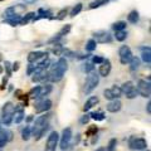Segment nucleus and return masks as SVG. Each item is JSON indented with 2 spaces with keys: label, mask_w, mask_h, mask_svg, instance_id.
Returning a JSON list of instances; mask_svg holds the SVG:
<instances>
[{
  "label": "nucleus",
  "mask_w": 151,
  "mask_h": 151,
  "mask_svg": "<svg viewBox=\"0 0 151 151\" xmlns=\"http://www.w3.org/2000/svg\"><path fill=\"white\" fill-rule=\"evenodd\" d=\"M50 113H45L39 117H37L34 121V126L32 127V136H34L35 141H39L49 130V120H50Z\"/></svg>",
  "instance_id": "obj_1"
},
{
  "label": "nucleus",
  "mask_w": 151,
  "mask_h": 151,
  "mask_svg": "<svg viewBox=\"0 0 151 151\" xmlns=\"http://www.w3.org/2000/svg\"><path fill=\"white\" fill-rule=\"evenodd\" d=\"M68 70V63L65 60L64 57L59 58L57 60V63H52L49 67V72H48V81L50 82H59L63 78L64 73Z\"/></svg>",
  "instance_id": "obj_2"
},
{
  "label": "nucleus",
  "mask_w": 151,
  "mask_h": 151,
  "mask_svg": "<svg viewBox=\"0 0 151 151\" xmlns=\"http://www.w3.org/2000/svg\"><path fill=\"white\" fill-rule=\"evenodd\" d=\"M98 83H100V74L96 73L94 70H92L91 73H88L86 81H84V88H83L84 93L86 94L92 93L94 89H96V87L98 86Z\"/></svg>",
  "instance_id": "obj_3"
},
{
  "label": "nucleus",
  "mask_w": 151,
  "mask_h": 151,
  "mask_svg": "<svg viewBox=\"0 0 151 151\" xmlns=\"http://www.w3.org/2000/svg\"><path fill=\"white\" fill-rule=\"evenodd\" d=\"M14 111H15V106L12 102H6L3 106L1 110V121L5 126H10L13 122V116H14Z\"/></svg>",
  "instance_id": "obj_4"
},
{
  "label": "nucleus",
  "mask_w": 151,
  "mask_h": 151,
  "mask_svg": "<svg viewBox=\"0 0 151 151\" xmlns=\"http://www.w3.org/2000/svg\"><path fill=\"white\" fill-rule=\"evenodd\" d=\"M72 137H73V132L70 127H67L62 131V136H60V144H59V147L62 151H65L69 149L70 142H72Z\"/></svg>",
  "instance_id": "obj_5"
},
{
  "label": "nucleus",
  "mask_w": 151,
  "mask_h": 151,
  "mask_svg": "<svg viewBox=\"0 0 151 151\" xmlns=\"http://www.w3.org/2000/svg\"><path fill=\"white\" fill-rule=\"evenodd\" d=\"M136 91H137V94H140L141 97L150 98V96H151V84H150V81H146V79H140V81L137 82V86H136Z\"/></svg>",
  "instance_id": "obj_6"
},
{
  "label": "nucleus",
  "mask_w": 151,
  "mask_h": 151,
  "mask_svg": "<svg viewBox=\"0 0 151 151\" xmlns=\"http://www.w3.org/2000/svg\"><path fill=\"white\" fill-rule=\"evenodd\" d=\"M121 91H122V93H124L125 96H126L127 100H134V98H136V97L139 96L134 82H131V81H127V82H125L124 84H122Z\"/></svg>",
  "instance_id": "obj_7"
},
{
  "label": "nucleus",
  "mask_w": 151,
  "mask_h": 151,
  "mask_svg": "<svg viewBox=\"0 0 151 151\" xmlns=\"http://www.w3.org/2000/svg\"><path fill=\"white\" fill-rule=\"evenodd\" d=\"M129 146L131 150H136V151H141L145 150L147 147V141L144 137H136V136H131L129 139Z\"/></svg>",
  "instance_id": "obj_8"
},
{
  "label": "nucleus",
  "mask_w": 151,
  "mask_h": 151,
  "mask_svg": "<svg viewBox=\"0 0 151 151\" xmlns=\"http://www.w3.org/2000/svg\"><path fill=\"white\" fill-rule=\"evenodd\" d=\"M58 141H59V135L57 131H52L48 139H47V142H45V147L44 151H55L57 146H58Z\"/></svg>",
  "instance_id": "obj_9"
},
{
  "label": "nucleus",
  "mask_w": 151,
  "mask_h": 151,
  "mask_svg": "<svg viewBox=\"0 0 151 151\" xmlns=\"http://www.w3.org/2000/svg\"><path fill=\"white\" fill-rule=\"evenodd\" d=\"M119 57H120V62L121 64H129L130 60L132 59V52L130 49V47L127 45H121L119 49Z\"/></svg>",
  "instance_id": "obj_10"
},
{
  "label": "nucleus",
  "mask_w": 151,
  "mask_h": 151,
  "mask_svg": "<svg viewBox=\"0 0 151 151\" xmlns=\"http://www.w3.org/2000/svg\"><path fill=\"white\" fill-rule=\"evenodd\" d=\"M93 39L96 40V43L106 44V43H111L112 42V35L107 30H98L93 33Z\"/></svg>",
  "instance_id": "obj_11"
},
{
  "label": "nucleus",
  "mask_w": 151,
  "mask_h": 151,
  "mask_svg": "<svg viewBox=\"0 0 151 151\" xmlns=\"http://www.w3.org/2000/svg\"><path fill=\"white\" fill-rule=\"evenodd\" d=\"M48 58V52H30L29 54H28L27 59L29 63H38V62H42V60H44Z\"/></svg>",
  "instance_id": "obj_12"
},
{
  "label": "nucleus",
  "mask_w": 151,
  "mask_h": 151,
  "mask_svg": "<svg viewBox=\"0 0 151 151\" xmlns=\"http://www.w3.org/2000/svg\"><path fill=\"white\" fill-rule=\"evenodd\" d=\"M52 101L49 100V98H43V100H40V101H37L35 103V112L37 113H44L47 111H49L50 108H52Z\"/></svg>",
  "instance_id": "obj_13"
},
{
  "label": "nucleus",
  "mask_w": 151,
  "mask_h": 151,
  "mask_svg": "<svg viewBox=\"0 0 151 151\" xmlns=\"http://www.w3.org/2000/svg\"><path fill=\"white\" fill-rule=\"evenodd\" d=\"M12 140H13V132L8 129H1L0 127V149H3Z\"/></svg>",
  "instance_id": "obj_14"
},
{
  "label": "nucleus",
  "mask_w": 151,
  "mask_h": 151,
  "mask_svg": "<svg viewBox=\"0 0 151 151\" xmlns=\"http://www.w3.org/2000/svg\"><path fill=\"white\" fill-rule=\"evenodd\" d=\"M27 9V5L23 4H18V5H13L10 8H8L5 10V15L8 17H13V15H22V13H24Z\"/></svg>",
  "instance_id": "obj_15"
},
{
  "label": "nucleus",
  "mask_w": 151,
  "mask_h": 151,
  "mask_svg": "<svg viewBox=\"0 0 151 151\" xmlns=\"http://www.w3.org/2000/svg\"><path fill=\"white\" fill-rule=\"evenodd\" d=\"M111 69H112V65H111L110 59H103V62L101 63V67L98 69V74L101 77H108L111 73Z\"/></svg>",
  "instance_id": "obj_16"
},
{
  "label": "nucleus",
  "mask_w": 151,
  "mask_h": 151,
  "mask_svg": "<svg viewBox=\"0 0 151 151\" xmlns=\"http://www.w3.org/2000/svg\"><path fill=\"white\" fill-rule=\"evenodd\" d=\"M24 119H25V116H24V105H18L15 107V111H14L13 122H15V124L19 125Z\"/></svg>",
  "instance_id": "obj_17"
},
{
  "label": "nucleus",
  "mask_w": 151,
  "mask_h": 151,
  "mask_svg": "<svg viewBox=\"0 0 151 151\" xmlns=\"http://www.w3.org/2000/svg\"><path fill=\"white\" fill-rule=\"evenodd\" d=\"M106 108H107L108 112L116 113V112H119L121 108H122V102L119 100V98H115V100H112V101H110V102L107 103Z\"/></svg>",
  "instance_id": "obj_18"
},
{
  "label": "nucleus",
  "mask_w": 151,
  "mask_h": 151,
  "mask_svg": "<svg viewBox=\"0 0 151 151\" xmlns=\"http://www.w3.org/2000/svg\"><path fill=\"white\" fill-rule=\"evenodd\" d=\"M52 91H53V86H52L50 83H47L45 86H42L39 93H38V96L35 97V101L43 100V98H45V96H48V94H49Z\"/></svg>",
  "instance_id": "obj_19"
},
{
  "label": "nucleus",
  "mask_w": 151,
  "mask_h": 151,
  "mask_svg": "<svg viewBox=\"0 0 151 151\" xmlns=\"http://www.w3.org/2000/svg\"><path fill=\"white\" fill-rule=\"evenodd\" d=\"M98 102H100V100H98V97H97V96H91V97H89L88 100L86 101V103H84L83 111H84V112L89 111L92 107H94L96 105H98Z\"/></svg>",
  "instance_id": "obj_20"
},
{
  "label": "nucleus",
  "mask_w": 151,
  "mask_h": 151,
  "mask_svg": "<svg viewBox=\"0 0 151 151\" xmlns=\"http://www.w3.org/2000/svg\"><path fill=\"white\" fill-rule=\"evenodd\" d=\"M141 50H142V53H141V59H142L145 63L150 64L151 63V49H150V47H144V48H141Z\"/></svg>",
  "instance_id": "obj_21"
},
{
  "label": "nucleus",
  "mask_w": 151,
  "mask_h": 151,
  "mask_svg": "<svg viewBox=\"0 0 151 151\" xmlns=\"http://www.w3.org/2000/svg\"><path fill=\"white\" fill-rule=\"evenodd\" d=\"M38 17H34L33 18V22H35V20H39V19H53V17H50L52 15V13L49 10H44V9H39L38 10V14H37Z\"/></svg>",
  "instance_id": "obj_22"
},
{
  "label": "nucleus",
  "mask_w": 151,
  "mask_h": 151,
  "mask_svg": "<svg viewBox=\"0 0 151 151\" xmlns=\"http://www.w3.org/2000/svg\"><path fill=\"white\" fill-rule=\"evenodd\" d=\"M127 20H129L131 24H136V23H139L140 20V14L137 10H132L130 12V14L127 15Z\"/></svg>",
  "instance_id": "obj_23"
},
{
  "label": "nucleus",
  "mask_w": 151,
  "mask_h": 151,
  "mask_svg": "<svg viewBox=\"0 0 151 151\" xmlns=\"http://www.w3.org/2000/svg\"><path fill=\"white\" fill-rule=\"evenodd\" d=\"M140 63H141L140 58H137V57H132V59L130 60V63H129L131 72H135V70H137L139 67H140Z\"/></svg>",
  "instance_id": "obj_24"
},
{
  "label": "nucleus",
  "mask_w": 151,
  "mask_h": 151,
  "mask_svg": "<svg viewBox=\"0 0 151 151\" xmlns=\"http://www.w3.org/2000/svg\"><path fill=\"white\" fill-rule=\"evenodd\" d=\"M34 17H35V13H34V12H30V13L25 14L24 17H22V18H20L19 25H25L27 23H29L30 20H33V18H34Z\"/></svg>",
  "instance_id": "obj_25"
},
{
  "label": "nucleus",
  "mask_w": 151,
  "mask_h": 151,
  "mask_svg": "<svg viewBox=\"0 0 151 151\" xmlns=\"http://www.w3.org/2000/svg\"><path fill=\"white\" fill-rule=\"evenodd\" d=\"M82 9H83V4H82V3L76 4V5L72 8V10H70V13H69V17H70V18H74L76 15H78V14L82 12Z\"/></svg>",
  "instance_id": "obj_26"
},
{
  "label": "nucleus",
  "mask_w": 151,
  "mask_h": 151,
  "mask_svg": "<svg viewBox=\"0 0 151 151\" xmlns=\"http://www.w3.org/2000/svg\"><path fill=\"white\" fill-rule=\"evenodd\" d=\"M32 136V127L30 126H25L24 129H23L22 131V140L23 141H28L30 139Z\"/></svg>",
  "instance_id": "obj_27"
},
{
  "label": "nucleus",
  "mask_w": 151,
  "mask_h": 151,
  "mask_svg": "<svg viewBox=\"0 0 151 151\" xmlns=\"http://www.w3.org/2000/svg\"><path fill=\"white\" fill-rule=\"evenodd\" d=\"M89 116H91V119L94 120V121H103V120L106 119V115L103 112H101V111L92 112V113H89Z\"/></svg>",
  "instance_id": "obj_28"
},
{
  "label": "nucleus",
  "mask_w": 151,
  "mask_h": 151,
  "mask_svg": "<svg viewBox=\"0 0 151 151\" xmlns=\"http://www.w3.org/2000/svg\"><path fill=\"white\" fill-rule=\"evenodd\" d=\"M70 29H72V25H70V24H65V25L62 28V29H60L58 33H57V35H58V37L60 38V39H62V38H63L64 35H67L68 33L70 32Z\"/></svg>",
  "instance_id": "obj_29"
},
{
  "label": "nucleus",
  "mask_w": 151,
  "mask_h": 151,
  "mask_svg": "<svg viewBox=\"0 0 151 151\" xmlns=\"http://www.w3.org/2000/svg\"><path fill=\"white\" fill-rule=\"evenodd\" d=\"M68 12H69V9L68 8H63V9H60V10L58 12V14L53 18V19H57V20H63V19L68 15Z\"/></svg>",
  "instance_id": "obj_30"
},
{
  "label": "nucleus",
  "mask_w": 151,
  "mask_h": 151,
  "mask_svg": "<svg viewBox=\"0 0 151 151\" xmlns=\"http://www.w3.org/2000/svg\"><path fill=\"white\" fill-rule=\"evenodd\" d=\"M110 0H93V1L89 4V9H96V8H100L102 5H105L106 3H108Z\"/></svg>",
  "instance_id": "obj_31"
},
{
  "label": "nucleus",
  "mask_w": 151,
  "mask_h": 151,
  "mask_svg": "<svg viewBox=\"0 0 151 151\" xmlns=\"http://www.w3.org/2000/svg\"><path fill=\"white\" fill-rule=\"evenodd\" d=\"M115 38H116V40H119V42H124L127 38V32L126 30H117V32H115Z\"/></svg>",
  "instance_id": "obj_32"
},
{
  "label": "nucleus",
  "mask_w": 151,
  "mask_h": 151,
  "mask_svg": "<svg viewBox=\"0 0 151 151\" xmlns=\"http://www.w3.org/2000/svg\"><path fill=\"white\" fill-rule=\"evenodd\" d=\"M96 47H97V43H96V40H94L93 38L87 40V43H86V50L87 52H93L94 49H96Z\"/></svg>",
  "instance_id": "obj_33"
},
{
  "label": "nucleus",
  "mask_w": 151,
  "mask_h": 151,
  "mask_svg": "<svg viewBox=\"0 0 151 151\" xmlns=\"http://www.w3.org/2000/svg\"><path fill=\"white\" fill-rule=\"evenodd\" d=\"M126 22H116L115 23V24H113L112 25V29L113 30H115V32H117V30H125L126 29Z\"/></svg>",
  "instance_id": "obj_34"
},
{
  "label": "nucleus",
  "mask_w": 151,
  "mask_h": 151,
  "mask_svg": "<svg viewBox=\"0 0 151 151\" xmlns=\"http://www.w3.org/2000/svg\"><path fill=\"white\" fill-rule=\"evenodd\" d=\"M40 87H42V86H35V87H33L30 91H29V93H28V97L33 98V100H35V97L38 96V93H39V91H40Z\"/></svg>",
  "instance_id": "obj_35"
},
{
  "label": "nucleus",
  "mask_w": 151,
  "mask_h": 151,
  "mask_svg": "<svg viewBox=\"0 0 151 151\" xmlns=\"http://www.w3.org/2000/svg\"><path fill=\"white\" fill-rule=\"evenodd\" d=\"M116 146H117V140L116 139H111L108 141V146L106 151H116Z\"/></svg>",
  "instance_id": "obj_36"
},
{
  "label": "nucleus",
  "mask_w": 151,
  "mask_h": 151,
  "mask_svg": "<svg viewBox=\"0 0 151 151\" xmlns=\"http://www.w3.org/2000/svg\"><path fill=\"white\" fill-rule=\"evenodd\" d=\"M111 92L113 93V96H115V98H120L121 97V94H122V91H121V87H119V86H113L112 88H111Z\"/></svg>",
  "instance_id": "obj_37"
},
{
  "label": "nucleus",
  "mask_w": 151,
  "mask_h": 151,
  "mask_svg": "<svg viewBox=\"0 0 151 151\" xmlns=\"http://www.w3.org/2000/svg\"><path fill=\"white\" fill-rule=\"evenodd\" d=\"M97 132H98V127H97V126H91V127H89V129L86 131V136L91 137V136H93V135H97Z\"/></svg>",
  "instance_id": "obj_38"
},
{
  "label": "nucleus",
  "mask_w": 151,
  "mask_h": 151,
  "mask_svg": "<svg viewBox=\"0 0 151 151\" xmlns=\"http://www.w3.org/2000/svg\"><path fill=\"white\" fill-rule=\"evenodd\" d=\"M83 72H86V73H91L92 70H94V65H93V63H88V62H86L83 64Z\"/></svg>",
  "instance_id": "obj_39"
},
{
  "label": "nucleus",
  "mask_w": 151,
  "mask_h": 151,
  "mask_svg": "<svg viewBox=\"0 0 151 151\" xmlns=\"http://www.w3.org/2000/svg\"><path fill=\"white\" fill-rule=\"evenodd\" d=\"M5 67H4V69H5V72H6V77H12V74H13V70H12V63L9 62V60H5Z\"/></svg>",
  "instance_id": "obj_40"
},
{
  "label": "nucleus",
  "mask_w": 151,
  "mask_h": 151,
  "mask_svg": "<svg viewBox=\"0 0 151 151\" xmlns=\"http://www.w3.org/2000/svg\"><path fill=\"white\" fill-rule=\"evenodd\" d=\"M103 94H105V98L108 100V101L115 100V96H113V93L111 92V88L110 89H105V91H103Z\"/></svg>",
  "instance_id": "obj_41"
},
{
  "label": "nucleus",
  "mask_w": 151,
  "mask_h": 151,
  "mask_svg": "<svg viewBox=\"0 0 151 151\" xmlns=\"http://www.w3.org/2000/svg\"><path fill=\"white\" fill-rule=\"evenodd\" d=\"M37 68V65H34V63H29L28 64V69H27V74L28 76H32L33 73H34V70Z\"/></svg>",
  "instance_id": "obj_42"
},
{
  "label": "nucleus",
  "mask_w": 151,
  "mask_h": 151,
  "mask_svg": "<svg viewBox=\"0 0 151 151\" xmlns=\"http://www.w3.org/2000/svg\"><path fill=\"white\" fill-rule=\"evenodd\" d=\"M103 59L105 58H102V57H100V55H93L92 57V63L93 64H101L103 62Z\"/></svg>",
  "instance_id": "obj_43"
},
{
  "label": "nucleus",
  "mask_w": 151,
  "mask_h": 151,
  "mask_svg": "<svg viewBox=\"0 0 151 151\" xmlns=\"http://www.w3.org/2000/svg\"><path fill=\"white\" fill-rule=\"evenodd\" d=\"M89 120H91V116H89L88 113H86V115H83V116L81 117L79 122H81L82 125H86V124H88V122H89Z\"/></svg>",
  "instance_id": "obj_44"
},
{
  "label": "nucleus",
  "mask_w": 151,
  "mask_h": 151,
  "mask_svg": "<svg viewBox=\"0 0 151 151\" xmlns=\"http://www.w3.org/2000/svg\"><path fill=\"white\" fill-rule=\"evenodd\" d=\"M19 65H20V63H19V62H14L12 64V70H13V72H18V70H19Z\"/></svg>",
  "instance_id": "obj_45"
},
{
  "label": "nucleus",
  "mask_w": 151,
  "mask_h": 151,
  "mask_svg": "<svg viewBox=\"0 0 151 151\" xmlns=\"http://www.w3.org/2000/svg\"><path fill=\"white\" fill-rule=\"evenodd\" d=\"M8 78L9 77H4L3 78V82H1V86H0V89H5L6 84H8Z\"/></svg>",
  "instance_id": "obj_46"
},
{
  "label": "nucleus",
  "mask_w": 151,
  "mask_h": 151,
  "mask_svg": "<svg viewBox=\"0 0 151 151\" xmlns=\"http://www.w3.org/2000/svg\"><path fill=\"white\" fill-rule=\"evenodd\" d=\"M146 112H147V115H151V102L150 101L146 105Z\"/></svg>",
  "instance_id": "obj_47"
},
{
  "label": "nucleus",
  "mask_w": 151,
  "mask_h": 151,
  "mask_svg": "<svg viewBox=\"0 0 151 151\" xmlns=\"http://www.w3.org/2000/svg\"><path fill=\"white\" fill-rule=\"evenodd\" d=\"M33 120H34V116H32V115H29V116L27 117V122H28V124H29V122H32Z\"/></svg>",
  "instance_id": "obj_48"
},
{
  "label": "nucleus",
  "mask_w": 151,
  "mask_h": 151,
  "mask_svg": "<svg viewBox=\"0 0 151 151\" xmlns=\"http://www.w3.org/2000/svg\"><path fill=\"white\" fill-rule=\"evenodd\" d=\"M25 4H34L35 1H38V0H23Z\"/></svg>",
  "instance_id": "obj_49"
},
{
  "label": "nucleus",
  "mask_w": 151,
  "mask_h": 151,
  "mask_svg": "<svg viewBox=\"0 0 151 151\" xmlns=\"http://www.w3.org/2000/svg\"><path fill=\"white\" fill-rule=\"evenodd\" d=\"M96 151H106V149H105V147H98Z\"/></svg>",
  "instance_id": "obj_50"
},
{
  "label": "nucleus",
  "mask_w": 151,
  "mask_h": 151,
  "mask_svg": "<svg viewBox=\"0 0 151 151\" xmlns=\"http://www.w3.org/2000/svg\"><path fill=\"white\" fill-rule=\"evenodd\" d=\"M3 70H4V68L1 67V65H0V73H3Z\"/></svg>",
  "instance_id": "obj_51"
},
{
  "label": "nucleus",
  "mask_w": 151,
  "mask_h": 151,
  "mask_svg": "<svg viewBox=\"0 0 151 151\" xmlns=\"http://www.w3.org/2000/svg\"><path fill=\"white\" fill-rule=\"evenodd\" d=\"M1 59H3V57H1V54H0V62H1Z\"/></svg>",
  "instance_id": "obj_52"
},
{
  "label": "nucleus",
  "mask_w": 151,
  "mask_h": 151,
  "mask_svg": "<svg viewBox=\"0 0 151 151\" xmlns=\"http://www.w3.org/2000/svg\"><path fill=\"white\" fill-rule=\"evenodd\" d=\"M141 151H150V150H146V149H145V150H141Z\"/></svg>",
  "instance_id": "obj_53"
},
{
  "label": "nucleus",
  "mask_w": 151,
  "mask_h": 151,
  "mask_svg": "<svg viewBox=\"0 0 151 151\" xmlns=\"http://www.w3.org/2000/svg\"><path fill=\"white\" fill-rule=\"evenodd\" d=\"M0 151H3V149H0Z\"/></svg>",
  "instance_id": "obj_54"
},
{
  "label": "nucleus",
  "mask_w": 151,
  "mask_h": 151,
  "mask_svg": "<svg viewBox=\"0 0 151 151\" xmlns=\"http://www.w3.org/2000/svg\"><path fill=\"white\" fill-rule=\"evenodd\" d=\"M0 1H4V0H0Z\"/></svg>",
  "instance_id": "obj_55"
}]
</instances>
